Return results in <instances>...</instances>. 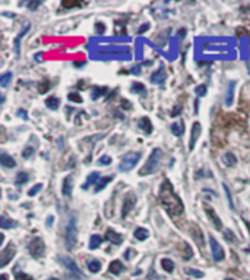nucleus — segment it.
<instances>
[{
	"label": "nucleus",
	"mask_w": 250,
	"mask_h": 280,
	"mask_svg": "<svg viewBox=\"0 0 250 280\" xmlns=\"http://www.w3.org/2000/svg\"><path fill=\"white\" fill-rule=\"evenodd\" d=\"M160 202L171 217H179L184 211V206L179 198V195L173 190V185H171L170 180L165 179L161 183Z\"/></svg>",
	"instance_id": "1"
},
{
	"label": "nucleus",
	"mask_w": 250,
	"mask_h": 280,
	"mask_svg": "<svg viewBox=\"0 0 250 280\" xmlns=\"http://www.w3.org/2000/svg\"><path fill=\"white\" fill-rule=\"evenodd\" d=\"M161 160H162V151H161L160 148H155V150H152L148 161H147V163H145V166L140 169V172H139L140 176H147V175L154 173L155 170L158 169Z\"/></svg>",
	"instance_id": "2"
},
{
	"label": "nucleus",
	"mask_w": 250,
	"mask_h": 280,
	"mask_svg": "<svg viewBox=\"0 0 250 280\" xmlns=\"http://www.w3.org/2000/svg\"><path fill=\"white\" fill-rule=\"evenodd\" d=\"M76 239H78V229H76V216H72L68 221L66 226V233H65V240H66V248L68 250H73L76 245Z\"/></svg>",
	"instance_id": "3"
},
{
	"label": "nucleus",
	"mask_w": 250,
	"mask_h": 280,
	"mask_svg": "<svg viewBox=\"0 0 250 280\" xmlns=\"http://www.w3.org/2000/svg\"><path fill=\"white\" fill-rule=\"evenodd\" d=\"M140 157H142V153H136V151H130V153H128L120 161V166H119L120 172H130V170L138 164V161L140 160Z\"/></svg>",
	"instance_id": "4"
},
{
	"label": "nucleus",
	"mask_w": 250,
	"mask_h": 280,
	"mask_svg": "<svg viewBox=\"0 0 250 280\" xmlns=\"http://www.w3.org/2000/svg\"><path fill=\"white\" fill-rule=\"evenodd\" d=\"M28 250L34 258H41L44 255V251H46V244L41 238H34L28 244Z\"/></svg>",
	"instance_id": "5"
},
{
	"label": "nucleus",
	"mask_w": 250,
	"mask_h": 280,
	"mask_svg": "<svg viewBox=\"0 0 250 280\" xmlns=\"http://www.w3.org/2000/svg\"><path fill=\"white\" fill-rule=\"evenodd\" d=\"M16 254V247L13 244H9L5 250L0 252V267H6V264L12 261Z\"/></svg>",
	"instance_id": "6"
},
{
	"label": "nucleus",
	"mask_w": 250,
	"mask_h": 280,
	"mask_svg": "<svg viewBox=\"0 0 250 280\" xmlns=\"http://www.w3.org/2000/svg\"><path fill=\"white\" fill-rule=\"evenodd\" d=\"M59 261H60L61 264H63V266H65V267H66L72 274H75L76 277H82V279H84V273L79 270V267L76 266V263L72 260L70 257H60Z\"/></svg>",
	"instance_id": "7"
},
{
	"label": "nucleus",
	"mask_w": 250,
	"mask_h": 280,
	"mask_svg": "<svg viewBox=\"0 0 250 280\" xmlns=\"http://www.w3.org/2000/svg\"><path fill=\"white\" fill-rule=\"evenodd\" d=\"M210 244H211V250H212V257L215 261H221L224 260V250L221 247L220 244L217 242V239L214 236L210 238Z\"/></svg>",
	"instance_id": "8"
},
{
	"label": "nucleus",
	"mask_w": 250,
	"mask_h": 280,
	"mask_svg": "<svg viewBox=\"0 0 250 280\" xmlns=\"http://www.w3.org/2000/svg\"><path fill=\"white\" fill-rule=\"evenodd\" d=\"M135 204H136V197L133 195V194H130V195H126V198H124V202H123V210H121V217L124 219L128 214H129L130 211L133 210V207H135Z\"/></svg>",
	"instance_id": "9"
},
{
	"label": "nucleus",
	"mask_w": 250,
	"mask_h": 280,
	"mask_svg": "<svg viewBox=\"0 0 250 280\" xmlns=\"http://www.w3.org/2000/svg\"><path fill=\"white\" fill-rule=\"evenodd\" d=\"M200 132H202L200 123L199 122H195V123H193V126H192V134H190V144H189L190 151L195 148V144H196V141H198V138H199Z\"/></svg>",
	"instance_id": "10"
},
{
	"label": "nucleus",
	"mask_w": 250,
	"mask_h": 280,
	"mask_svg": "<svg viewBox=\"0 0 250 280\" xmlns=\"http://www.w3.org/2000/svg\"><path fill=\"white\" fill-rule=\"evenodd\" d=\"M164 81H165V69H164V65H161L160 69L151 75V82L160 85V84H164Z\"/></svg>",
	"instance_id": "11"
},
{
	"label": "nucleus",
	"mask_w": 250,
	"mask_h": 280,
	"mask_svg": "<svg viewBox=\"0 0 250 280\" xmlns=\"http://www.w3.org/2000/svg\"><path fill=\"white\" fill-rule=\"evenodd\" d=\"M205 211H206V214H208V217H210L211 220H212V223H214V226L217 228L218 230L222 229V223H221L220 217L217 216V213H215V210L212 209V207H205Z\"/></svg>",
	"instance_id": "12"
},
{
	"label": "nucleus",
	"mask_w": 250,
	"mask_h": 280,
	"mask_svg": "<svg viewBox=\"0 0 250 280\" xmlns=\"http://www.w3.org/2000/svg\"><path fill=\"white\" fill-rule=\"evenodd\" d=\"M106 240H110L111 244H114V245H120L121 242H123V236L119 235L117 232H114L113 229H107V232H106Z\"/></svg>",
	"instance_id": "13"
},
{
	"label": "nucleus",
	"mask_w": 250,
	"mask_h": 280,
	"mask_svg": "<svg viewBox=\"0 0 250 280\" xmlns=\"http://www.w3.org/2000/svg\"><path fill=\"white\" fill-rule=\"evenodd\" d=\"M98 182H100V172H92V173H90V176H88L87 182L82 185V188H84V190H88L92 183H94V185H97Z\"/></svg>",
	"instance_id": "14"
},
{
	"label": "nucleus",
	"mask_w": 250,
	"mask_h": 280,
	"mask_svg": "<svg viewBox=\"0 0 250 280\" xmlns=\"http://www.w3.org/2000/svg\"><path fill=\"white\" fill-rule=\"evenodd\" d=\"M234 88H236V82L231 81L227 88V96H225V106H231L233 100H234Z\"/></svg>",
	"instance_id": "15"
},
{
	"label": "nucleus",
	"mask_w": 250,
	"mask_h": 280,
	"mask_svg": "<svg viewBox=\"0 0 250 280\" xmlns=\"http://www.w3.org/2000/svg\"><path fill=\"white\" fill-rule=\"evenodd\" d=\"M73 178L72 176H66L65 180H63V194L66 197H70L72 195V190H73Z\"/></svg>",
	"instance_id": "16"
},
{
	"label": "nucleus",
	"mask_w": 250,
	"mask_h": 280,
	"mask_svg": "<svg viewBox=\"0 0 250 280\" xmlns=\"http://www.w3.org/2000/svg\"><path fill=\"white\" fill-rule=\"evenodd\" d=\"M0 163H2L5 167H15V166H16V161L13 160V157L8 156L6 153H2V154H0Z\"/></svg>",
	"instance_id": "17"
},
{
	"label": "nucleus",
	"mask_w": 250,
	"mask_h": 280,
	"mask_svg": "<svg viewBox=\"0 0 250 280\" xmlns=\"http://www.w3.org/2000/svg\"><path fill=\"white\" fill-rule=\"evenodd\" d=\"M190 230H192V232H190V233H192V236H193L195 240L198 242V245L203 247L205 244H203V236H202V232H200V229H198L195 225H192V226H190Z\"/></svg>",
	"instance_id": "18"
},
{
	"label": "nucleus",
	"mask_w": 250,
	"mask_h": 280,
	"mask_svg": "<svg viewBox=\"0 0 250 280\" xmlns=\"http://www.w3.org/2000/svg\"><path fill=\"white\" fill-rule=\"evenodd\" d=\"M15 226H16V221L9 219L8 216H2V219H0V228L2 229H10V228H15Z\"/></svg>",
	"instance_id": "19"
},
{
	"label": "nucleus",
	"mask_w": 250,
	"mask_h": 280,
	"mask_svg": "<svg viewBox=\"0 0 250 280\" xmlns=\"http://www.w3.org/2000/svg\"><path fill=\"white\" fill-rule=\"evenodd\" d=\"M107 92H109V88H107V87H95V88L92 90L91 99H92V100H97L98 97H101V96H106Z\"/></svg>",
	"instance_id": "20"
},
{
	"label": "nucleus",
	"mask_w": 250,
	"mask_h": 280,
	"mask_svg": "<svg viewBox=\"0 0 250 280\" xmlns=\"http://www.w3.org/2000/svg\"><path fill=\"white\" fill-rule=\"evenodd\" d=\"M30 25H27V27H25V28H24V30L20 31L19 32V35H18V37H16V40H15V51H16V56H19V46H20V40H22V37H24V35H27V32H28V31H30Z\"/></svg>",
	"instance_id": "21"
},
{
	"label": "nucleus",
	"mask_w": 250,
	"mask_h": 280,
	"mask_svg": "<svg viewBox=\"0 0 250 280\" xmlns=\"http://www.w3.org/2000/svg\"><path fill=\"white\" fill-rule=\"evenodd\" d=\"M109 270H110V273H113V274H120L121 271L124 270V267H123V264H121L120 261H113L110 264V267H109Z\"/></svg>",
	"instance_id": "22"
},
{
	"label": "nucleus",
	"mask_w": 250,
	"mask_h": 280,
	"mask_svg": "<svg viewBox=\"0 0 250 280\" xmlns=\"http://www.w3.org/2000/svg\"><path fill=\"white\" fill-rule=\"evenodd\" d=\"M139 128L145 134H151L152 132V125H151V120L148 119V118H142V119L139 120Z\"/></svg>",
	"instance_id": "23"
},
{
	"label": "nucleus",
	"mask_w": 250,
	"mask_h": 280,
	"mask_svg": "<svg viewBox=\"0 0 250 280\" xmlns=\"http://www.w3.org/2000/svg\"><path fill=\"white\" fill-rule=\"evenodd\" d=\"M84 5H87V2H78V0H63L61 2L63 8H80Z\"/></svg>",
	"instance_id": "24"
},
{
	"label": "nucleus",
	"mask_w": 250,
	"mask_h": 280,
	"mask_svg": "<svg viewBox=\"0 0 250 280\" xmlns=\"http://www.w3.org/2000/svg\"><path fill=\"white\" fill-rule=\"evenodd\" d=\"M171 132L176 135V137H181L184 134V123L179 122V123H173L171 125Z\"/></svg>",
	"instance_id": "25"
},
{
	"label": "nucleus",
	"mask_w": 250,
	"mask_h": 280,
	"mask_svg": "<svg viewBox=\"0 0 250 280\" xmlns=\"http://www.w3.org/2000/svg\"><path fill=\"white\" fill-rule=\"evenodd\" d=\"M87 267H88V270L91 271V273H98V271L101 270V263L98 260H88V263H87Z\"/></svg>",
	"instance_id": "26"
},
{
	"label": "nucleus",
	"mask_w": 250,
	"mask_h": 280,
	"mask_svg": "<svg viewBox=\"0 0 250 280\" xmlns=\"http://www.w3.org/2000/svg\"><path fill=\"white\" fill-rule=\"evenodd\" d=\"M46 106L49 109H51V110H57L60 107V100L57 97H50V99L46 100Z\"/></svg>",
	"instance_id": "27"
},
{
	"label": "nucleus",
	"mask_w": 250,
	"mask_h": 280,
	"mask_svg": "<svg viewBox=\"0 0 250 280\" xmlns=\"http://www.w3.org/2000/svg\"><path fill=\"white\" fill-rule=\"evenodd\" d=\"M30 179V176H28V173H25V172H19L18 173V176H16V179H15V185L16 186H22L24 183H27Z\"/></svg>",
	"instance_id": "28"
},
{
	"label": "nucleus",
	"mask_w": 250,
	"mask_h": 280,
	"mask_svg": "<svg viewBox=\"0 0 250 280\" xmlns=\"http://www.w3.org/2000/svg\"><path fill=\"white\" fill-rule=\"evenodd\" d=\"M101 242H102V238H101V236H98V235H92L90 239V248L91 250H97L101 245Z\"/></svg>",
	"instance_id": "29"
},
{
	"label": "nucleus",
	"mask_w": 250,
	"mask_h": 280,
	"mask_svg": "<svg viewBox=\"0 0 250 280\" xmlns=\"http://www.w3.org/2000/svg\"><path fill=\"white\" fill-rule=\"evenodd\" d=\"M236 161H237V159H236V156H234L233 153H225V154H224V163H225L228 167H233V166L236 164Z\"/></svg>",
	"instance_id": "30"
},
{
	"label": "nucleus",
	"mask_w": 250,
	"mask_h": 280,
	"mask_svg": "<svg viewBox=\"0 0 250 280\" xmlns=\"http://www.w3.org/2000/svg\"><path fill=\"white\" fill-rule=\"evenodd\" d=\"M132 92H135V94H140V96H145L147 94V88L139 84V82H135L133 85H132Z\"/></svg>",
	"instance_id": "31"
},
{
	"label": "nucleus",
	"mask_w": 250,
	"mask_h": 280,
	"mask_svg": "<svg viewBox=\"0 0 250 280\" xmlns=\"http://www.w3.org/2000/svg\"><path fill=\"white\" fill-rule=\"evenodd\" d=\"M135 238L138 240H145L148 238V230L143 229V228H138L135 230Z\"/></svg>",
	"instance_id": "32"
},
{
	"label": "nucleus",
	"mask_w": 250,
	"mask_h": 280,
	"mask_svg": "<svg viewBox=\"0 0 250 280\" xmlns=\"http://www.w3.org/2000/svg\"><path fill=\"white\" fill-rule=\"evenodd\" d=\"M161 266H162V269L167 273H173V270H174V263L169 260V258H164V260L161 261Z\"/></svg>",
	"instance_id": "33"
},
{
	"label": "nucleus",
	"mask_w": 250,
	"mask_h": 280,
	"mask_svg": "<svg viewBox=\"0 0 250 280\" xmlns=\"http://www.w3.org/2000/svg\"><path fill=\"white\" fill-rule=\"evenodd\" d=\"M12 80V72H8V73H3L2 77H0V85H2V88H6L8 87V84Z\"/></svg>",
	"instance_id": "34"
},
{
	"label": "nucleus",
	"mask_w": 250,
	"mask_h": 280,
	"mask_svg": "<svg viewBox=\"0 0 250 280\" xmlns=\"http://www.w3.org/2000/svg\"><path fill=\"white\" fill-rule=\"evenodd\" d=\"M111 182V176H107V178H102L100 179V182L97 183V186H95V192H100L101 190H104L106 186H107V183H110Z\"/></svg>",
	"instance_id": "35"
},
{
	"label": "nucleus",
	"mask_w": 250,
	"mask_h": 280,
	"mask_svg": "<svg viewBox=\"0 0 250 280\" xmlns=\"http://www.w3.org/2000/svg\"><path fill=\"white\" fill-rule=\"evenodd\" d=\"M68 99L70 101H73V103H82V97H80L79 94L76 92V91H73V92H69L68 94Z\"/></svg>",
	"instance_id": "36"
},
{
	"label": "nucleus",
	"mask_w": 250,
	"mask_h": 280,
	"mask_svg": "<svg viewBox=\"0 0 250 280\" xmlns=\"http://www.w3.org/2000/svg\"><path fill=\"white\" fill-rule=\"evenodd\" d=\"M49 88H50V82L49 81H41L40 84H38V91H40L41 94H44Z\"/></svg>",
	"instance_id": "37"
},
{
	"label": "nucleus",
	"mask_w": 250,
	"mask_h": 280,
	"mask_svg": "<svg viewBox=\"0 0 250 280\" xmlns=\"http://www.w3.org/2000/svg\"><path fill=\"white\" fill-rule=\"evenodd\" d=\"M224 236H225V239L228 240V242H231V244L237 242V238L234 236V233H233L230 229H227L225 232H224Z\"/></svg>",
	"instance_id": "38"
},
{
	"label": "nucleus",
	"mask_w": 250,
	"mask_h": 280,
	"mask_svg": "<svg viewBox=\"0 0 250 280\" xmlns=\"http://www.w3.org/2000/svg\"><path fill=\"white\" fill-rule=\"evenodd\" d=\"M224 185V191H225V195H227V200H228V204H230V209L231 210H234V202H233V198H231V192L228 190V186L225 185V183H222Z\"/></svg>",
	"instance_id": "39"
},
{
	"label": "nucleus",
	"mask_w": 250,
	"mask_h": 280,
	"mask_svg": "<svg viewBox=\"0 0 250 280\" xmlns=\"http://www.w3.org/2000/svg\"><path fill=\"white\" fill-rule=\"evenodd\" d=\"M34 148H32V147H31V145H28V147H25V150L22 151V157H24V159H30L31 156H32V154H34Z\"/></svg>",
	"instance_id": "40"
},
{
	"label": "nucleus",
	"mask_w": 250,
	"mask_h": 280,
	"mask_svg": "<svg viewBox=\"0 0 250 280\" xmlns=\"http://www.w3.org/2000/svg\"><path fill=\"white\" fill-rule=\"evenodd\" d=\"M41 190H43V185H41V183H37L34 188H31V190L28 191V195H30V197H34V195H35V194H38Z\"/></svg>",
	"instance_id": "41"
},
{
	"label": "nucleus",
	"mask_w": 250,
	"mask_h": 280,
	"mask_svg": "<svg viewBox=\"0 0 250 280\" xmlns=\"http://www.w3.org/2000/svg\"><path fill=\"white\" fill-rule=\"evenodd\" d=\"M98 164L100 166H109V164H111V157L110 156H102L98 160Z\"/></svg>",
	"instance_id": "42"
},
{
	"label": "nucleus",
	"mask_w": 250,
	"mask_h": 280,
	"mask_svg": "<svg viewBox=\"0 0 250 280\" xmlns=\"http://www.w3.org/2000/svg\"><path fill=\"white\" fill-rule=\"evenodd\" d=\"M196 94H198V97H203L206 94V85H199L196 88Z\"/></svg>",
	"instance_id": "43"
},
{
	"label": "nucleus",
	"mask_w": 250,
	"mask_h": 280,
	"mask_svg": "<svg viewBox=\"0 0 250 280\" xmlns=\"http://www.w3.org/2000/svg\"><path fill=\"white\" fill-rule=\"evenodd\" d=\"M186 273H187V274H192V276H195V277H203V273H202V271L193 270V269H187Z\"/></svg>",
	"instance_id": "44"
},
{
	"label": "nucleus",
	"mask_w": 250,
	"mask_h": 280,
	"mask_svg": "<svg viewBox=\"0 0 250 280\" xmlns=\"http://www.w3.org/2000/svg\"><path fill=\"white\" fill-rule=\"evenodd\" d=\"M27 5H28V8H30L31 10H35L41 5V2L40 0H38V2H28Z\"/></svg>",
	"instance_id": "45"
},
{
	"label": "nucleus",
	"mask_w": 250,
	"mask_h": 280,
	"mask_svg": "<svg viewBox=\"0 0 250 280\" xmlns=\"http://www.w3.org/2000/svg\"><path fill=\"white\" fill-rule=\"evenodd\" d=\"M16 280H32V277L28 276V274H25V273H18L16 274Z\"/></svg>",
	"instance_id": "46"
},
{
	"label": "nucleus",
	"mask_w": 250,
	"mask_h": 280,
	"mask_svg": "<svg viewBox=\"0 0 250 280\" xmlns=\"http://www.w3.org/2000/svg\"><path fill=\"white\" fill-rule=\"evenodd\" d=\"M95 28H97V31H98L100 34H104V32H106V28H104V25H102V24H100V22H98V24L95 25Z\"/></svg>",
	"instance_id": "47"
},
{
	"label": "nucleus",
	"mask_w": 250,
	"mask_h": 280,
	"mask_svg": "<svg viewBox=\"0 0 250 280\" xmlns=\"http://www.w3.org/2000/svg\"><path fill=\"white\" fill-rule=\"evenodd\" d=\"M180 111H181V106H177V107H174V109L171 110V116H177Z\"/></svg>",
	"instance_id": "48"
},
{
	"label": "nucleus",
	"mask_w": 250,
	"mask_h": 280,
	"mask_svg": "<svg viewBox=\"0 0 250 280\" xmlns=\"http://www.w3.org/2000/svg\"><path fill=\"white\" fill-rule=\"evenodd\" d=\"M121 107H123V109H130V107H132V104H130L129 101L121 100Z\"/></svg>",
	"instance_id": "49"
},
{
	"label": "nucleus",
	"mask_w": 250,
	"mask_h": 280,
	"mask_svg": "<svg viewBox=\"0 0 250 280\" xmlns=\"http://www.w3.org/2000/svg\"><path fill=\"white\" fill-rule=\"evenodd\" d=\"M18 115H19L20 118H24L25 120L28 119V116H27V111H25V110H19V111H18Z\"/></svg>",
	"instance_id": "50"
},
{
	"label": "nucleus",
	"mask_w": 250,
	"mask_h": 280,
	"mask_svg": "<svg viewBox=\"0 0 250 280\" xmlns=\"http://www.w3.org/2000/svg\"><path fill=\"white\" fill-rule=\"evenodd\" d=\"M132 252H133V251H132V250H128V251H126V252H124V258H126V260H129L130 257H132V255H130Z\"/></svg>",
	"instance_id": "51"
},
{
	"label": "nucleus",
	"mask_w": 250,
	"mask_h": 280,
	"mask_svg": "<svg viewBox=\"0 0 250 280\" xmlns=\"http://www.w3.org/2000/svg\"><path fill=\"white\" fill-rule=\"evenodd\" d=\"M148 28H150V25H148V24H147V25H143V27H142V28H140L139 32H143V31L148 30Z\"/></svg>",
	"instance_id": "52"
},
{
	"label": "nucleus",
	"mask_w": 250,
	"mask_h": 280,
	"mask_svg": "<svg viewBox=\"0 0 250 280\" xmlns=\"http://www.w3.org/2000/svg\"><path fill=\"white\" fill-rule=\"evenodd\" d=\"M73 65H75V66H84V65H85V62H75Z\"/></svg>",
	"instance_id": "53"
},
{
	"label": "nucleus",
	"mask_w": 250,
	"mask_h": 280,
	"mask_svg": "<svg viewBox=\"0 0 250 280\" xmlns=\"http://www.w3.org/2000/svg\"><path fill=\"white\" fill-rule=\"evenodd\" d=\"M0 279H2V280H8V276H6V274H2V276H0Z\"/></svg>",
	"instance_id": "54"
},
{
	"label": "nucleus",
	"mask_w": 250,
	"mask_h": 280,
	"mask_svg": "<svg viewBox=\"0 0 250 280\" xmlns=\"http://www.w3.org/2000/svg\"><path fill=\"white\" fill-rule=\"evenodd\" d=\"M51 223H53V217H49V226H51Z\"/></svg>",
	"instance_id": "55"
},
{
	"label": "nucleus",
	"mask_w": 250,
	"mask_h": 280,
	"mask_svg": "<svg viewBox=\"0 0 250 280\" xmlns=\"http://www.w3.org/2000/svg\"><path fill=\"white\" fill-rule=\"evenodd\" d=\"M49 280H57V279H49Z\"/></svg>",
	"instance_id": "56"
}]
</instances>
